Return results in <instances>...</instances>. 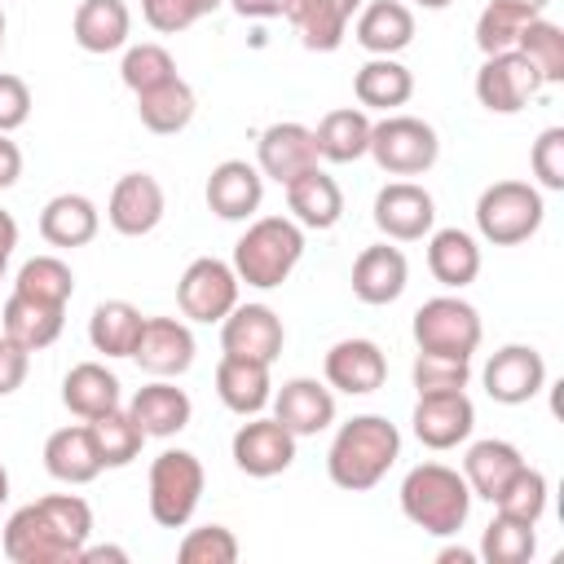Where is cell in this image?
<instances>
[{"instance_id": "obj_38", "label": "cell", "mask_w": 564, "mask_h": 564, "mask_svg": "<svg viewBox=\"0 0 564 564\" xmlns=\"http://www.w3.org/2000/svg\"><path fill=\"white\" fill-rule=\"evenodd\" d=\"M141 308L128 300H101L88 317V344L106 357H132L137 335H141Z\"/></svg>"}, {"instance_id": "obj_54", "label": "cell", "mask_w": 564, "mask_h": 564, "mask_svg": "<svg viewBox=\"0 0 564 564\" xmlns=\"http://www.w3.org/2000/svg\"><path fill=\"white\" fill-rule=\"evenodd\" d=\"M238 18H282L286 0H229Z\"/></svg>"}, {"instance_id": "obj_49", "label": "cell", "mask_w": 564, "mask_h": 564, "mask_svg": "<svg viewBox=\"0 0 564 564\" xmlns=\"http://www.w3.org/2000/svg\"><path fill=\"white\" fill-rule=\"evenodd\" d=\"M529 163H533V176L542 189H564V128L551 123L538 132L533 150H529Z\"/></svg>"}, {"instance_id": "obj_43", "label": "cell", "mask_w": 564, "mask_h": 564, "mask_svg": "<svg viewBox=\"0 0 564 564\" xmlns=\"http://www.w3.org/2000/svg\"><path fill=\"white\" fill-rule=\"evenodd\" d=\"M516 53H524V57L538 66V75H542V84H546V88L564 79V31H560L551 18H542V13H538V18L520 31Z\"/></svg>"}, {"instance_id": "obj_40", "label": "cell", "mask_w": 564, "mask_h": 564, "mask_svg": "<svg viewBox=\"0 0 564 564\" xmlns=\"http://www.w3.org/2000/svg\"><path fill=\"white\" fill-rule=\"evenodd\" d=\"M13 291H18V295H26V300H40V304H57V308H66V304H70V295H75V273H70V264H66V260H57V256H31V260L18 269Z\"/></svg>"}, {"instance_id": "obj_36", "label": "cell", "mask_w": 564, "mask_h": 564, "mask_svg": "<svg viewBox=\"0 0 564 564\" xmlns=\"http://www.w3.org/2000/svg\"><path fill=\"white\" fill-rule=\"evenodd\" d=\"M317 137V154L330 163H357L370 150V115L361 106H339L326 110L322 123L313 128Z\"/></svg>"}, {"instance_id": "obj_12", "label": "cell", "mask_w": 564, "mask_h": 564, "mask_svg": "<svg viewBox=\"0 0 564 564\" xmlns=\"http://www.w3.org/2000/svg\"><path fill=\"white\" fill-rule=\"evenodd\" d=\"M317 163H322L317 137H313V128H304V123H295V119L269 123V128L260 132V141H256V167H260V176H269V181H278V185L295 181L300 172H308V167H317Z\"/></svg>"}, {"instance_id": "obj_39", "label": "cell", "mask_w": 564, "mask_h": 564, "mask_svg": "<svg viewBox=\"0 0 564 564\" xmlns=\"http://www.w3.org/2000/svg\"><path fill=\"white\" fill-rule=\"evenodd\" d=\"M88 432H93V445H97V458H101V471L106 467H128L141 445H145V432L137 427V419L119 405V410H106L97 419H88Z\"/></svg>"}, {"instance_id": "obj_61", "label": "cell", "mask_w": 564, "mask_h": 564, "mask_svg": "<svg viewBox=\"0 0 564 564\" xmlns=\"http://www.w3.org/2000/svg\"><path fill=\"white\" fill-rule=\"evenodd\" d=\"M4 269H9V256H0V282H4Z\"/></svg>"}, {"instance_id": "obj_7", "label": "cell", "mask_w": 564, "mask_h": 564, "mask_svg": "<svg viewBox=\"0 0 564 564\" xmlns=\"http://www.w3.org/2000/svg\"><path fill=\"white\" fill-rule=\"evenodd\" d=\"M388 176H423L441 159V137L432 123L414 115H388L370 123V150H366Z\"/></svg>"}, {"instance_id": "obj_4", "label": "cell", "mask_w": 564, "mask_h": 564, "mask_svg": "<svg viewBox=\"0 0 564 564\" xmlns=\"http://www.w3.org/2000/svg\"><path fill=\"white\" fill-rule=\"evenodd\" d=\"M546 203L542 189L529 181H494L476 198V229L494 247H516L542 229Z\"/></svg>"}, {"instance_id": "obj_42", "label": "cell", "mask_w": 564, "mask_h": 564, "mask_svg": "<svg viewBox=\"0 0 564 564\" xmlns=\"http://www.w3.org/2000/svg\"><path fill=\"white\" fill-rule=\"evenodd\" d=\"M533 18H538V13L524 9V4L489 0V4L480 9V18H476V48H480L485 57H489V53H507V48H516L520 31H524Z\"/></svg>"}, {"instance_id": "obj_14", "label": "cell", "mask_w": 564, "mask_h": 564, "mask_svg": "<svg viewBox=\"0 0 564 564\" xmlns=\"http://www.w3.org/2000/svg\"><path fill=\"white\" fill-rule=\"evenodd\" d=\"M282 344H286V330L269 304H234L229 317L220 322V348L234 357H251V361L273 366Z\"/></svg>"}, {"instance_id": "obj_20", "label": "cell", "mask_w": 564, "mask_h": 564, "mask_svg": "<svg viewBox=\"0 0 564 564\" xmlns=\"http://www.w3.org/2000/svg\"><path fill=\"white\" fill-rule=\"evenodd\" d=\"M326 383L335 392H348V397H366V392H379L383 379H388V357L375 339H339L330 344L326 352Z\"/></svg>"}, {"instance_id": "obj_52", "label": "cell", "mask_w": 564, "mask_h": 564, "mask_svg": "<svg viewBox=\"0 0 564 564\" xmlns=\"http://www.w3.org/2000/svg\"><path fill=\"white\" fill-rule=\"evenodd\" d=\"M26 370H31V352H26L18 339H9V335L0 330V397L18 392L22 379H26Z\"/></svg>"}, {"instance_id": "obj_58", "label": "cell", "mask_w": 564, "mask_h": 564, "mask_svg": "<svg viewBox=\"0 0 564 564\" xmlns=\"http://www.w3.org/2000/svg\"><path fill=\"white\" fill-rule=\"evenodd\" d=\"M507 4H524V9H533V13H542L551 0H507Z\"/></svg>"}, {"instance_id": "obj_23", "label": "cell", "mask_w": 564, "mask_h": 564, "mask_svg": "<svg viewBox=\"0 0 564 564\" xmlns=\"http://www.w3.org/2000/svg\"><path fill=\"white\" fill-rule=\"evenodd\" d=\"M405 282H410V264H405L401 247L375 242V247H366L352 260V295L361 304H375V308L379 304H392V300H401Z\"/></svg>"}, {"instance_id": "obj_3", "label": "cell", "mask_w": 564, "mask_h": 564, "mask_svg": "<svg viewBox=\"0 0 564 564\" xmlns=\"http://www.w3.org/2000/svg\"><path fill=\"white\" fill-rule=\"evenodd\" d=\"M304 256V229L291 216H260L234 242V273L256 291H273Z\"/></svg>"}, {"instance_id": "obj_11", "label": "cell", "mask_w": 564, "mask_h": 564, "mask_svg": "<svg viewBox=\"0 0 564 564\" xmlns=\"http://www.w3.org/2000/svg\"><path fill=\"white\" fill-rule=\"evenodd\" d=\"M485 392L498 405H524L546 388V361L533 344H507L485 361Z\"/></svg>"}, {"instance_id": "obj_35", "label": "cell", "mask_w": 564, "mask_h": 564, "mask_svg": "<svg viewBox=\"0 0 564 564\" xmlns=\"http://www.w3.org/2000/svg\"><path fill=\"white\" fill-rule=\"evenodd\" d=\"M194 110H198V97H194V88H189L181 75H172L167 84H159V88H150V93H137V115H141V123H145L150 132H159V137L185 132L189 119H194Z\"/></svg>"}, {"instance_id": "obj_15", "label": "cell", "mask_w": 564, "mask_h": 564, "mask_svg": "<svg viewBox=\"0 0 564 564\" xmlns=\"http://www.w3.org/2000/svg\"><path fill=\"white\" fill-rule=\"evenodd\" d=\"M132 361L154 379H176L194 366V330L176 317H145Z\"/></svg>"}, {"instance_id": "obj_1", "label": "cell", "mask_w": 564, "mask_h": 564, "mask_svg": "<svg viewBox=\"0 0 564 564\" xmlns=\"http://www.w3.org/2000/svg\"><path fill=\"white\" fill-rule=\"evenodd\" d=\"M397 458H401L397 423H388L383 414H357V419L339 423V432L326 449V476L348 494H366L388 476V467Z\"/></svg>"}, {"instance_id": "obj_37", "label": "cell", "mask_w": 564, "mask_h": 564, "mask_svg": "<svg viewBox=\"0 0 564 564\" xmlns=\"http://www.w3.org/2000/svg\"><path fill=\"white\" fill-rule=\"evenodd\" d=\"M0 317H4V335L18 339L26 352L48 348V344L62 335V326H66V308L26 300V295H18V291L4 300V313H0Z\"/></svg>"}, {"instance_id": "obj_34", "label": "cell", "mask_w": 564, "mask_h": 564, "mask_svg": "<svg viewBox=\"0 0 564 564\" xmlns=\"http://www.w3.org/2000/svg\"><path fill=\"white\" fill-rule=\"evenodd\" d=\"M352 93L361 101V110H383L392 115L397 106H405L414 97V75L397 62V57H370L357 79H352Z\"/></svg>"}, {"instance_id": "obj_17", "label": "cell", "mask_w": 564, "mask_h": 564, "mask_svg": "<svg viewBox=\"0 0 564 564\" xmlns=\"http://www.w3.org/2000/svg\"><path fill=\"white\" fill-rule=\"evenodd\" d=\"M229 449H234L238 471H247L256 480H269L295 463V436L278 419H260V414H251V423H242L234 432Z\"/></svg>"}, {"instance_id": "obj_24", "label": "cell", "mask_w": 564, "mask_h": 564, "mask_svg": "<svg viewBox=\"0 0 564 564\" xmlns=\"http://www.w3.org/2000/svg\"><path fill=\"white\" fill-rule=\"evenodd\" d=\"M352 35L370 57H397L414 40V13L401 0H370L361 4Z\"/></svg>"}, {"instance_id": "obj_18", "label": "cell", "mask_w": 564, "mask_h": 564, "mask_svg": "<svg viewBox=\"0 0 564 564\" xmlns=\"http://www.w3.org/2000/svg\"><path fill=\"white\" fill-rule=\"evenodd\" d=\"M163 207H167L163 185H159L150 172H128V176H119L115 189H110L106 220H110V229L123 234V238H145V234L163 220Z\"/></svg>"}, {"instance_id": "obj_47", "label": "cell", "mask_w": 564, "mask_h": 564, "mask_svg": "<svg viewBox=\"0 0 564 564\" xmlns=\"http://www.w3.org/2000/svg\"><path fill=\"white\" fill-rule=\"evenodd\" d=\"M176 560L181 564H234L238 560V538L225 524H198L181 538Z\"/></svg>"}, {"instance_id": "obj_30", "label": "cell", "mask_w": 564, "mask_h": 564, "mask_svg": "<svg viewBox=\"0 0 564 564\" xmlns=\"http://www.w3.org/2000/svg\"><path fill=\"white\" fill-rule=\"evenodd\" d=\"M128 31H132V13L123 0H79L70 18V35L84 53H115L128 44Z\"/></svg>"}, {"instance_id": "obj_55", "label": "cell", "mask_w": 564, "mask_h": 564, "mask_svg": "<svg viewBox=\"0 0 564 564\" xmlns=\"http://www.w3.org/2000/svg\"><path fill=\"white\" fill-rule=\"evenodd\" d=\"M75 564H128V551L123 546H88L84 542V551H79Z\"/></svg>"}, {"instance_id": "obj_19", "label": "cell", "mask_w": 564, "mask_h": 564, "mask_svg": "<svg viewBox=\"0 0 564 564\" xmlns=\"http://www.w3.org/2000/svg\"><path fill=\"white\" fill-rule=\"evenodd\" d=\"M273 419L300 441V436H317L335 423V392L330 383H317L308 375H295L278 388L273 397Z\"/></svg>"}, {"instance_id": "obj_51", "label": "cell", "mask_w": 564, "mask_h": 564, "mask_svg": "<svg viewBox=\"0 0 564 564\" xmlns=\"http://www.w3.org/2000/svg\"><path fill=\"white\" fill-rule=\"evenodd\" d=\"M31 119V88L22 75L0 70V132H13Z\"/></svg>"}, {"instance_id": "obj_53", "label": "cell", "mask_w": 564, "mask_h": 564, "mask_svg": "<svg viewBox=\"0 0 564 564\" xmlns=\"http://www.w3.org/2000/svg\"><path fill=\"white\" fill-rule=\"evenodd\" d=\"M18 176H22V150L18 141H9V132H0V189L18 185Z\"/></svg>"}, {"instance_id": "obj_59", "label": "cell", "mask_w": 564, "mask_h": 564, "mask_svg": "<svg viewBox=\"0 0 564 564\" xmlns=\"http://www.w3.org/2000/svg\"><path fill=\"white\" fill-rule=\"evenodd\" d=\"M414 4H423V9H449L454 0H414Z\"/></svg>"}, {"instance_id": "obj_45", "label": "cell", "mask_w": 564, "mask_h": 564, "mask_svg": "<svg viewBox=\"0 0 564 564\" xmlns=\"http://www.w3.org/2000/svg\"><path fill=\"white\" fill-rule=\"evenodd\" d=\"M119 75H123V84L132 93H150V88H159V84H167L176 75V62H172V53L163 44H132L123 53V62H119Z\"/></svg>"}, {"instance_id": "obj_16", "label": "cell", "mask_w": 564, "mask_h": 564, "mask_svg": "<svg viewBox=\"0 0 564 564\" xmlns=\"http://www.w3.org/2000/svg\"><path fill=\"white\" fill-rule=\"evenodd\" d=\"M414 436L427 445V449H454L471 436L476 427V405L467 392H423L414 401Z\"/></svg>"}, {"instance_id": "obj_32", "label": "cell", "mask_w": 564, "mask_h": 564, "mask_svg": "<svg viewBox=\"0 0 564 564\" xmlns=\"http://www.w3.org/2000/svg\"><path fill=\"white\" fill-rule=\"evenodd\" d=\"M62 405L70 414H79L84 423L106 414V410H119V375L106 370L101 361H79L66 370L62 379Z\"/></svg>"}, {"instance_id": "obj_21", "label": "cell", "mask_w": 564, "mask_h": 564, "mask_svg": "<svg viewBox=\"0 0 564 564\" xmlns=\"http://www.w3.org/2000/svg\"><path fill=\"white\" fill-rule=\"evenodd\" d=\"M264 203V176L247 159H225L207 176V207L220 220H251Z\"/></svg>"}, {"instance_id": "obj_26", "label": "cell", "mask_w": 564, "mask_h": 564, "mask_svg": "<svg viewBox=\"0 0 564 564\" xmlns=\"http://www.w3.org/2000/svg\"><path fill=\"white\" fill-rule=\"evenodd\" d=\"M128 414L137 419V427L145 436H176L189 427V414H194V401L185 388L167 383V379H154L145 388H137V397L128 401Z\"/></svg>"}, {"instance_id": "obj_8", "label": "cell", "mask_w": 564, "mask_h": 564, "mask_svg": "<svg viewBox=\"0 0 564 564\" xmlns=\"http://www.w3.org/2000/svg\"><path fill=\"white\" fill-rule=\"evenodd\" d=\"M542 88H546V84H542L538 66H533L524 53H516V48L489 53V57L480 62V70H476V101H480L489 115H520Z\"/></svg>"}, {"instance_id": "obj_57", "label": "cell", "mask_w": 564, "mask_h": 564, "mask_svg": "<svg viewBox=\"0 0 564 564\" xmlns=\"http://www.w3.org/2000/svg\"><path fill=\"white\" fill-rule=\"evenodd\" d=\"M9 502V471H4V463H0V507Z\"/></svg>"}, {"instance_id": "obj_5", "label": "cell", "mask_w": 564, "mask_h": 564, "mask_svg": "<svg viewBox=\"0 0 564 564\" xmlns=\"http://www.w3.org/2000/svg\"><path fill=\"white\" fill-rule=\"evenodd\" d=\"M203 463L189 449H163L150 463V516L163 529H185L203 502Z\"/></svg>"}, {"instance_id": "obj_44", "label": "cell", "mask_w": 564, "mask_h": 564, "mask_svg": "<svg viewBox=\"0 0 564 564\" xmlns=\"http://www.w3.org/2000/svg\"><path fill=\"white\" fill-rule=\"evenodd\" d=\"M546 476L538 471V467H520L507 485H502V494L494 498V511H502V516H511V520H524V524H538L542 520V511H546Z\"/></svg>"}, {"instance_id": "obj_2", "label": "cell", "mask_w": 564, "mask_h": 564, "mask_svg": "<svg viewBox=\"0 0 564 564\" xmlns=\"http://www.w3.org/2000/svg\"><path fill=\"white\" fill-rule=\"evenodd\" d=\"M401 511L414 529L432 538H454L471 516V489L463 471L445 463H419L401 480Z\"/></svg>"}, {"instance_id": "obj_29", "label": "cell", "mask_w": 564, "mask_h": 564, "mask_svg": "<svg viewBox=\"0 0 564 564\" xmlns=\"http://www.w3.org/2000/svg\"><path fill=\"white\" fill-rule=\"evenodd\" d=\"M520 467H524V454H520L511 441L489 436V441L467 445V458H463V480H467L471 498L494 502V498L502 494V485H507V480H511Z\"/></svg>"}, {"instance_id": "obj_46", "label": "cell", "mask_w": 564, "mask_h": 564, "mask_svg": "<svg viewBox=\"0 0 564 564\" xmlns=\"http://www.w3.org/2000/svg\"><path fill=\"white\" fill-rule=\"evenodd\" d=\"M410 379L423 392H467V379H471V361L463 357H441V352H419L414 366H410Z\"/></svg>"}, {"instance_id": "obj_56", "label": "cell", "mask_w": 564, "mask_h": 564, "mask_svg": "<svg viewBox=\"0 0 564 564\" xmlns=\"http://www.w3.org/2000/svg\"><path fill=\"white\" fill-rule=\"evenodd\" d=\"M436 560L441 564H476V551H467V546H441Z\"/></svg>"}, {"instance_id": "obj_13", "label": "cell", "mask_w": 564, "mask_h": 564, "mask_svg": "<svg viewBox=\"0 0 564 564\" xmlns=\"http://www.w3.org/2000/svg\"><path fill=\"white\" fill-rule=\"evenodd\" d=\"M432 220H436V203L414 181H388L375 194V225L392 242H419V238H427L432 234Z\"/></svg>"}, {"instance_id": "obj_22", "label": "cell", "mask_w": 564, "mask_h": 564, "mask_svg": "<svg viewBox=\"0 0 564 564\" xmlns=\"http://www.w3.org/2000/svg\"><path fill=\"white\" fill-rule=\"evenodd\" d=\"M357 9H361V0H286L282 18L295 26V35L308 53H335L344 44Z\"/></svg>"}, {"instance_id": "obj_9", "label": "cell", "mask_w": 564, "mask_h": 564, "mask_svg": "<svg viewBox=\"0 0 564 564\" xmlns=\"http://www.w3.org/2000/svg\"><path fill=\"white\" fill-rule=\"evenodd\" d=\"M238 286L242 282H238L234 264H225L216 256H198V260L185 264V273L176 282V304L189 322L212 326V322L229 317V308L238 304Z\"/></svg>"}, {"instance_id": "obj_28", "label": "cell", "mask_w": 564, "mask_h": 564, "mask_svg": "<svg viewBox=\"0 0 564 564\" xmlns=\"http://www.w3.org/2000/svg\"><path fill=\"white\" fill-rule=\"evenodd\" d=\"M101 229V212L88 194H53L40 212V234L48 247H84Z\"/></svg>"}, {"instance_id": "obj_27", "label": "cell", "mask_w": 564, "mask_h": 564, "mask_svg": "<svg viewBox=\"0 0 564 564\" xmlns=\"http://www.w3.org/2000/svg\"><path fill=\"white\" fill-rule=\"evenodd\" d=\"M269 388H273V383H269V366H264V361L234 357V352L220 357V366H216V397L225 401V410L251 419V414H260V410L273 401Z\"/></svg>"}, {"instance_id": "obj_25", "label": "cell", "mask_w": 564, "mask_h": 564, "mask_svg": "<svg viewBox=\"0 0 564 564\" xmlns=\"http://www.w3.org/2000/svg\"><path fill=\"white\" fill-rule=\"evenodd\" d=\"M282 189H286L291 220H295L300 229H330V225H339V216H344V194H339L335 176H326L322 167L300 172V176L286 181Z\"/></svg>"}, {"instance_id": "obj_50", "label": "cell", "mask_w": 564, "mask_h": 564, "mask_svg": "<svg viewBox=\"0 0 564 564\" xmlns=\"http://www.w3.org/2000/svg\"><path fill=\"white\" fill-rule=\"evenodd\" d=\"M40 507H44L48 520L84 551V542H88V533H93V507H88L79 494H48V498H40Z\"/></svg>"}, {"instance_id": "obj_10", "label": "cell", "mask_w": 564, "mask_h": 564, "mask_svg": "<svg viewBox=\"0 0 564 564\" xmlns=\"http://www.w3.org/2000/svg\"><path fill=\"white\" fill-rule=\"evenodd\" d=\"M0 546H4V555L13 564H75L79 560V546L48 520V511L40 507V498L26 502V507H18L9 516Z\"/></svg>"}, {"instance_id": "obj_60", "label": "cell", "mask_w": 564, "mask_h": 564, "mask_svg": "<svg viewBox=\"0 0 564 564\" xmlns=\"http://www.w3.org/2000/svg\"><path fill=\"white\" fill-rule=\"evenodd\" d=\"M0 53H4V9H0Z\"/></svg>"}, {"instance_id": "obj_31", "label": "cell", "mask_w": 564, "mask_h": 564, "mask_svg": "<svg viewBox=\"0 0 564 564\" xmlns=\"http://www.w3.org/2000/svg\"><path fill=\"white\" fill-rule=\"evenodd\" d=\"M44 467H48V476L62 480V485H88V480H97L101 458H97V445H93L88 423H79V427H57V432L44 441Z\"/></svg>"}, {"instance_id": "obj_41", "label": "cell", "mask_w": 564, "mask_h": 564, "mask_svg": "<svg viewBox=\"0 0 564 564\" xmlns=\"http://www.w3.org/2000/svg\"><path fill=\"white\" fill-rule=\"evenodd\" d=\"M533 551H538L533 524L494 511V520H489L485 533H480V551H476V555L489 560V564H524V560H533Z\"/></svg>"}, {"instance_id": "obj_33", "label": "cell", "mask_w": 564, "mask_h": 564, "mask_svg": "<svg viewBox=\"0 0 564 564\" xmlns=\"http://www.w3.org/2000/svg\"><path fill=\"white\" fill-rule=\"evenodd\" d=\"M427 269L449 291L471 286L476 273H480V247H476V238L467 229H436L427 238Z\"/></svg>"}, {"instance_id": "obj_6", "label": "cell", "mask_w": 564, "mask_h": 564, "mask_svg": "<svg viewBox=\"0 0 564 564\" xmlns=\"http://www.w3.org/2000/svg\"><path fill=\"white\" fill-rule=\"evenodd\" d=\"M414 344L419 352H441V357H463L471 361V352L480 348V313L458 300V295H432L414 308Z\"/></svg>"}, {"instance_id": "obj_48", "label": "cell", "mask_w": 564, "mask_h": 564, "mask_svg": "<svg viewBox=\"0 0 564 564\" xmlns=\"http://www.w3.org/2000/svg\"><path fill=\"white\" fill-rule=\"evenodd\" d=\"M225 0H141V18L159 31V35H176L185 26H194L198 18L216 13Z\"/></svg>"}]
</instances>
